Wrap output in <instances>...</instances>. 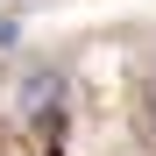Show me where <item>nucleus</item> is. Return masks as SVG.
<instances>
[{
	"label": "nucleus",
	"mask_w": 156,
	"mask_h": 156,
	"mask_svg": "<svg viewBox=\"0 0 156 156\" xmlns=\"http://www.w3.org/2000/svg\"><path fill=\"white\" fill-rule=\"evenodd\" d=\"M21 107H29V114H57L64 107V78L57 71H29V78H21Z\"/></svg>",
	"instance_id": "nucleus-1"
}]
</instances>
